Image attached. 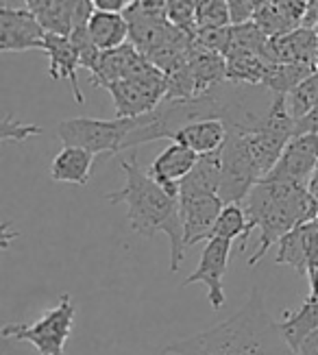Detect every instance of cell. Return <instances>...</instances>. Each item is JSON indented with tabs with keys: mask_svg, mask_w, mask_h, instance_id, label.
<instances>
[{
	"mask_svg": "<svg viewBox=\"0 0 318 355\" xmlns=\"http://www.w3.org/2000/svg\"><path fill=\"white\" fill-rule=\"evenodd\" d=\"M166 355H297L264 307L260 288L231 318L164 349Z\"/></svg>",
	"mask_w": 318,
	"mask_h": 355,
	"instance_id": "6da1fadb",
	"label": "cell"
},
{
	"mask_svg": "<svg viewBox=\"0 0 318 355\" xmlns=\"http://www.w3.org/2000/svg\"><path fill=\"white\" fill-rule=\"evenodd\" d=\"M125 173V185L107 194L114 205H127V218L133 234L153 238L155 234H166L170 240V270L177 272L186 255L184 225H181L179 196L170 194L148 173H144L138 159H120Z\"/></svg>",
	"mask_w": 318,
	"mask_h": 355,
	"instance_id": "7a4b0ae2",
	"label": "cell"
},
{
	"mask_svg": "<svg viewBox=\"0 0 318 355\" xmlns=\"http://www.w3.org/2000/svg\"><path fill=\"white\" fill-rule=\"evenodd\" d=\"M247 211L251 227L260 229V244L249 257V264L255 266L270 246H275L288 231L294 227L316 220L318 205L310 194L308 185L292 181H277L264 177L247 196Z\"/></svg>",
	"mask_w": 318,
	"mask_h": 355,
	"instance_id": "3957f363",
	"label": "cell"
},
{
	"mask_svg": "<svg viewBox=\"0 0 318 355\" xmlns=\"http://www.w3.org/2000/svg\"><path fill=\"white\" fill-rule=\"evenodd\" d=\"M138 118H68L57 125V137L64 146H79L92 155L114 157L125 150V142Z\"/></svg>",
	"mask_w": 318,
	"mask_h": 355,
	"instance_id": "277c9868",
	"label": "cell"
},
{
	"mask_svg": "<svg viewBox=\"0 0 318 355\" xmlns=\"http://www.w3.org/2000/svg\"><path fill=\"white\" fill-rule=\"evenodd\" d=\"M77 307L70 295H64L59 303L44 312L35 322L5 325L3 336L18 343L33 345L39 355H66V343L70 340Z\"/></svg>",
	"mask_w": 318,
	"mask_h": 355,
	"instance_id": "5b68a950",
	"label": "cell"
},
{
	"mask_svg": "<svg viewBox=\"0 0 318 355\" xmlns=\"http://www.w3.org/2000/svg\"><path fill=\"white\" fill-rule=\"evenodd\" d=\"M116 105V118H140L166 101L168 94V74L150 64L144 72L116 81L105 87Z\"/></svg>",
	"mask_w": 318,
	"mask_h": 355,
	"instance_id": "8992f818",
	"label": "cell"
},
{
	"mask_svg": "<svg viewBox=\"0 0 318 355\" xmlns=\"http://www.w3.org/2000/svg\"><path fill=\"white\" fill-rule=\"evenodd\" d=\"M220 162L222 177L218 196L222 198V203H242V200H247L251 190L262 181V173L253 159L245 131L229 129V137L220 148Z\"/></svg>",
	"mask_w": 318,
	"mask_h": 355,
	"instance_id": "52a82bcc",
	"label": "cell"
},
{
	"mask_svg": "<svg viewBox=\"0 0 318 355\" xmlns=\"http://www.w3.org/2000/svg\"><path fill=\"white\" fill-rule=\"evenodd\" d=\"M231 242L224 238H211L207 240L205 249L201 253V261L196 270L184 282V286L190 284H203L207 288V299L214 310H222L227 301L224 290H222V279L227 266H229V255H231Z\"/></svg>",
	"mask_w": 318,
	"mask_h": 355,
	"instance_id": "ba28073f",
	"label": "cell"
},
{
	"mask_svg": "<svg viewBox=\"0 0 318 355\" xmlns=\"http://www.w3.org/2000/svg\"><path fill=\"white\" fill-rule=\"evenodd\" d=\"M46 28L39 18L28 9H11L3 5L0 9V51L3 53H24L44 46Z\"/></svg>",
	"mask_w": 318,
	"mask_h": 355,
	"instance_id": "9c48e42d",
	"label": "cell"
},
{
	"mask_svg": "<svg viewBox=\"0 0 318 355\" xmlns=\"http://www.w3.org/2000/svg\"><path fill=\"white\" fill-rule=\"evenodd\" d=\"M316 168H318V133H297L288 142L277 166L266 177L308 185Z\"/></svg>",
	"mask_w": 318,
	"mask_h": 355,
	"instance_id": "30bf717a",
	"label": "cell"
},
{
	"mask_svg": "<svg viewBox=\"0 0 318 355\" xmlns=\"http://www.w3.org/2000/svg\"><path fill=\"white\" fill-rule=\"evenodd\" d=\"M222 207H224V203H222V198L218 194L179 198L186 249H188V246H194L199 242L209 240L211 229H214Z\"/></svg>",
	"mask_w": 318,
	"mask_h": 355,
	"instance_id": "8fae6325",
	"label": "cell"
},
{
	"mask_svg": "<svg viewBox=\"0 0 318 355\" xmlns=\"http://www.w3.org/2000/svg\"><path fill=\"white\" fill-rule=\"evenodd\" d=\"M150 64H153V61L142 51L135 49L133 44H125L114 51H103L94 72L89 76H92V85L107 87L116 81H123V79H129V76L144 72Z\"/></svg>",
	"mask_w": 318,
	"mask_h": 355,
	"instance_id": "7c38bea8",
	"label": "cell"
},
{
	"mask_svg": "<svg viewBox=\"0 0 318 355\" xmlns=\"http://www.w3.org/2000/svg\"><path fill=\"white\" fill-rule=\"evenodd\" d=\"M42 51L48 57V76L53 81H68L72 87V94L77 98L79 105H83V92L79 87V76L77 70L81 68L77 46L72 44L70 35H59V33H48L44 37Z\"/></svg>",
	"mask_w": 318,
	"mask_h": 355,
	"instance_id": "4fadbf2b",
	"label": "cell"
},
{
	"mask_svg": "<svg viewBox=\"0 0 318 355\" xmlns=\"http://www.w3.org/2000/svg\"><path fill=\"white\" fill-rule=\"evenodd\" d=\"M268 55L272 64L318 66V31L310 26H297L290 33L270 37Z\"/></svg>",
	"mask_w": 318,
	"mask_h": 355,
	"instance_id": "5bb4252c",
	"label": "cell"
},
{
	"mask_svg": "<svg viewBox=\"0 0 318 355\" xmlns=\"http://www.w3.org/2000/svg\"><path fill=\"white\" fill-rule=\"evenodd\" d=\"M199 157L201 155H196L188 146L179 142H170L153 159V164H150L146 173L157 183H161L170 194L179 196V183L190 175V171L194 168V164L199 162Z\"/></svg>",
	"mask_w": 318,
	"mask_h": 355,
	"instance_id": "9a60e30c",
	"label": "cell"
},
{
	"mask_svg": "<svg viewBox=\"0 0 318 355\" xmlns=\"http://www.w3.org/2000/svg\"><path fill=\"white\" fill-rule=\"evenodd\" d=\"M227 137H229V125L222 118H205L181 127L173 135V142L188 146L196 155H209L224 146Z\"/></svg>",
	"mask_w": 318,
	"mask_h": 355,
	"instance_id": "2e32d148",
	"label": "cell"
},
{
	"mask_svg": "<svg viewBox=\"0 0 318 355\" xmlns=\"http://www.w3.org/2000/svg\"><path fill=\"white\" fill-rule=\"evenodd\" d=\"M316 238H318L316 220L294 227L277 242L279 251H277L275 261L277 264L294 268L299 275H308V257H310V249Z\"/></svg>",
	"mask_w": 318,
	"mask_h": 355,
	"instance_id": "e0dca14e",
	"label": "cell"
},
{
	"mask_svg": "<svg viewBox=\"0 0 318 355\" xmlns=\"http://www.w3.org/2000/svg\"><path fill=\"white\" fill-rule=\"evenodd\" d=\"M87 33L92 42L98 46V51H114L125 46L131 37V24L127 13L116 11H94L87 20Z\"/></svg>",
	"mask_w": 318,
	"mask_h": 355,
	"instance_id": "ac0fdd59",
	"label": "cell"
},
{
	"mask_svg": "<svg viewBox=\"0 0 318 355\" xmlns=\"http://www.w3.org/2000/svg\"><path fill=\"white\" fill-rule=\"evenodd\" d=\"M220 177H222L220 150L209 153V155H201L199 162H196L194 168L190 171V175L179 183V198L218 194Z\"/></svg>",
	"mask_w": 318,
	"mask_h": 355,
	"instance_id": "d6986e66",
	"label": "cell"
},
{
	"mask_svg": "<svg viewBox=\"0 0 318 355\" xmlns=\"http://www.w3.org/2000/svg\"><path fill=\"white\" fill-rule=\"evenodd\" d=\"M96 155L79 146H64L51 164V179L57 183L87 185Z\"/></svg>",
	"mask_w": 318,
	"mask_h": 355,
	"instance_id": "ffe728a7",
	"label": "cell"
},
{
	"mask_svg": "<svg viewBox=\"0 0 318 355\" xmlns=\"http://www.w3.org/2000/svg\"><path fill=\"white\" fill-rule=\"evenodd\" d=\"M224 64H227V83L264 85V76L268 72L270 61L249 51L229 49L224 53Z\"/></svg>",
	"mask_w": 318,
	"mask_h": 355,
	"instance_id": "44dd1931",
	"label": "cell"
},
{
	"mask_svg": "<svg viewBox=\"0 0 318 355\" xmlns=\"http://www.w3.org/2000/svg\"><path fill=\"white\" fill-rule=\"evenodd\" d=\"M279 329H281V336L285 338V343L297 353L301 343L318 329V299L308 297L303 301V305H299V310L283 312V320L279 322Z\"/></svg>",
	"mask_w": 318,
	"mask_h": 355,
	"instance_id": "7402d4cb",
	"label": "cell"
},
{
	"mask_svg": "<svg viewBox=\"0 0 318 355\" xmlns=\"http://www.w3.org/2000/svg\"><path fill=\"white\" fill-rule=\"evenodd\" d=\"M251 234H253V227H251V218H249L247 207H242V203H224L214 229H211L209 240L211 238H224V240L240 238L238 251L245 255Z\"/></svg>",
	"mask_w": 318,
	"mask_h": 355,
	"instance_id": "603a6c76",
	"label": "cell"
},
{
	"mask_svg": "<svg viewBox=\"0 0 318 355\" xmlns=\"http://www.w3.org/2000/svg\"><path fill=\"white\" fill-rule=\"evenodd\" d=\"M314 70L316 66L312 64H270L264 76V87H268L275 96H288Z\"/></svg>",
	"mask_w": 318,
	"mask_h": 355,
	"instance_id": "cb8c5ba5",
	"label": "cell"
},
{
	"mask_svg": "<svg viewBox=\"0 0 318 355\" xmlns=\"http://www.w3.org/2000/svg\"><path fill=\"white\" fill-rule=\"evenodd\" d=\"M285 103L297 122L310 116L316 110L318 107V66L306 81L299 83L290 94L285 96Z\"/></svg>",
	"mask_w": 318,
	"mask_h": 355,
	"instance_id": "d4e9b609",
	"label": "cell"
},
{
	"mask_svg": "<svg viewBox=\"0 0 318 355\" xmlns=\"http://www.w3.org/2000/svg\"><path fill=\"white\" fill-rule=\"evenodd\" d=\"M196 31L224 28L231 24V13L227 0H194Z\"/></svg>",
	"mask_w": 318,
	"mask_h": 355,
	"instance_id": "484cf974",
	"label": "cell"
},
{
	"mask_svg": "<svg viewBox=\"0 0 318 355\" xmlns=\"http://www.w3.org/2000/svg\"><path fill=\"white\" fill-rule=\"evenodd\" d=\"M44 129L37 125H28V122L16 120L11 114L3 118V129H0V140L3 142H24L31 140L35 135H42Z\"/></svg>",
	"mask_w": 318,
	"mask_h": 355,
	"instance_id": "4316f807",
	"label": "cell"
},
{
	"mask_svg": "<svg viewBox=\"0 0 318 355\" xmlns=\"http://www.w3.org/2000/svg\"><path fill=\"white\" fill-rule=\"evenodd\" d=\"M229 5V13H231V24H245L251 22L257 13V5L255 0H227Z\"/></svg>",
	"mask_w": 318,
	"mask_h": 355,
	"instance_id": "83f0119b",
	"label": "cell"
},
{
	"mask_svg": "<svg viewBox=\"0 0 318 355\" xmlns=\"http://www.w3.org/2000/svg\"><path fill=\"white\" fill-rule=\"evenodd\" d=\"M133 3H135V0H92L94 9H98V11H116V13H123Z\"/></svg>",
	"mask_w": 318,
	"mask_h": 355,
	"instance_id": "f1b7e54d",
	"label": "cell"
},
{
	"mask_svg": "<svg viewBox=\"0 0 318 355\" xmlns=\"http://www.w3.org/2000/svg\"><path fill=\"white\" fill-rule=\"evenodd\" d=\"M303 26H310V28L318 26V0H308L306 13H303Z\"/></svg>",
	"mask_w": 318,
	"mask_h": 355,
	"instance_id": "f546056e",
	"label": "cell"
},
{
	"mask_svg": "<svg viewBox=\"0 0 318 355\" xmlns=\"http://www.w3.org/2000/svg\"><path fill=\"white\" fill-rule=\"evenodd\" d=\"M297 355H318V329L310 334L297 349Z\"/></svg>",
	"mask_w": 318,
	"mask_h": 355,
	"instance_id": "4dcf8cb0",
	"label": "cell"
},
{
	"mask_svg": "<svg viewBox=\"0 0 318 355\" xmlns=\"http://www.w3.org/2000/svg\"><path fill=\"white\" fill-rule=\"evenodd\" d=\"M55 3H57V0H24V5H26L24 9L33 11V13L37 15V18H39V15L46 13Z\"/></svg>",
	"mask_w": 318,
	"mask_h": 355,
	"instance_id": "1f68e13d",
	"label": "cell"
},
{
	"mask_svg": "<svg viewBox=\"0 0 318 355\" xmlns=\"http://www.w3.org/2000/svg\"><path fill=\"white\" fill-rule=\"evenodd\" d=\"M308 279H310V297H314V299H318V268H314V270H310L308 272Z\"/></svg>",
	"mask_w": 318,
	"mask_h": 355,
	"instance_id": "d6a6232c",
	"label": "cell"
},
{
	"mask_svg": "<svg viewBox=\"0 0 318 355\" xmlns=\"http://www.w3.org/2000/svg\"><path fill=\"white\" fill-rule=\"evenodd\" d=\"M5 3H7V0H5Z\"/></svg>",
	"mask_w": 318,
	"mask_h": 355,
	"instance_id": "836d02e7",
	"label": "cell"
}]
</instances>
